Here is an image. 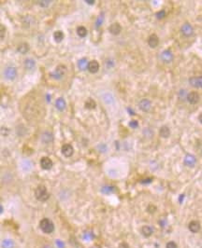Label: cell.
I'll return each mask as SVG.
<instances>
[{
  "label": "cell",
  "instance_id": "6da1fadb",
  "mask_svg": "<svg viewBox=\"0 0 202 248\" xmlns=\"http://www.w3.org/2000/svg\"><path fill=\"white\" fill-rule=\"evenodd\" d=\"M39 228L44 233L50 234L54 231V225L49 218H43L39 222Z\"/></svg>",
  "mask_w": 202,
  "mask_h": 248
},
{
  "label": "cell",
  "instance_id": "7a4b0ae2",
  "mask_svg": "<svg viewBox=\"0 0 202 248\" xmlns=\"http://www.w3.org/2000/svg\"><path fill=\"white\" fill-rule=\"evenodd\" d=\"M35 196H36L37 200H38L39 201H46L49 199V197H50L46 187L42 186V185L38 186L36 189V190H35Z\"/></svg>",
  "mask_w": 202,
  "mask_h": 248
},
{
  "label": "cell",
  "instance_id": "3957f363",
  "mask_svg": "<svg viewBox=\"0 0 202 248\" xmlns=\"http://www.w3.org/2000/svg\"><path fill=\"white\" fill-rule=\"evenodd\" d=\"M65 74H66V66L63 65V64H60L54 69L53 72L51 73V77L53 78H54V79L59 80V79L63 78Z\"/></svg>",
  "mask_w": 202,
  "mask_h": 248
},
{
  "label": "cell",
  "instance_id": "277c9868",
  "mask_svg": "<svg viewBox=\"0 0 202 248\" xmlns=\"http://www.w3.org/2000/svg\"><path fill=\"white\" fill-rule=\"evenodd\" d=\"M4 77L9 80H13L17 77V70L13 66H9L4 71Z\"/></svg>",
  "mask_w": 202,
  "mask_h": 248
},
{
  "label": "cell",
  "instance_id": "5b68a950",
  "mask_svg": "<svg viewBox=\"0 0 202 248\" xmlns=\"http://www.w3.org/2000/svg\"><path fill=\"white\" fill-rule=\"evenodd\" d=\"M53 165V161L50 159V158H48V157H43L42 159L40 160V166L44 170H50V169H52Z\"/></svg>",
  "mask_w": 202,
  "mask_h": 248
},
{
  "label": "cell",
  "instance_id": "8992f818",
  "mask_svg": "<svg viewBox=\"0 0 202 248\" xmlns=\"http://www.w3.org/2000/svg\"><path fill=\"white\" fill-rule=\"evenodd\" d=\"M61 150H62V154L65 156V157H71L72 155H73V153H74V148H73V147L71 146V145H69V144H65V145H64L63 147H62V148H61Z\"/></svg>",
  "mask_w": 202,
  "mask_h": 248
},
{
  "label": "cell",
  "instance_id": "52a82bcc",
  "mask_svg": "<svg viewBox=\"0 0 202 248\" xmlns=\"http://www.w3.org/2000/svg\"><path fill=\"white\" fill-rule=\"evenodd\" d=\"M87 69L89 70V72H91L93 74L97 73L98 70H99V63L96 60H93L91 62L88 63V66H87Z\"/></svg>",
  "mask_w": 202,
  "mask_h": 248
},
{
  "label": "cell",
  "instance_id": "ba28073f",
  "mask_svg": "<svg viewBox=\"0 0 202 248\" xmlns=\"http://www.w3.org/2000/svg\"><path fill=\"white\" fill-rule=\"evenodd\" d=\"M181 31H182V33H183L184 36H190L193 35L194 28H193V26H192L191 25H189V24H184V25L182 26Z\"/></svg>",
  "mask_w": 202,
  "mask_h": 248
},
{
  "label": "cell",
  "instance_id": "9c48e42d",
  "mask_svg": "<svg viewBox=\"0 0 202 248\" xmlns=\"http://www.w3.org/2000/svg\"><path fill=\"white\" fill-rule=\"evenodd\" d=\"M41 141L44 144H50L53 141V135L50 132H45L41 135Z\"/></svg>",
  "mask_w": 202,
  "mask_h": 248
},
{
  "label": "cell",
  "instance_id": "30bf717a",
  "mask_svg": "<svg viewBox=\"0 0 202 248\" xmlns=\"http://www.w3.org/2000/svg\"><path fill=\"white\" fill-rule=\"evenodd\" d=\"M161 59L165 63H170L173 60V54L169 50H166L161 53Z\"/></svg>",
  "mask_w": 202,
  "mask_h": 248
},
{
  "label": "cell",
  "instance_id": "8fae6325",
  "mask_svg": "<svg viewBox=\"0 0 202 248\" xmlns=\"http://www.w3.org/2000/svg\"><path fill=\"white\" fill-rule=\"evenodd\" d=\"M148 44L151 48H155L159 44V38L156 35H151L148 38Z\"/></svg>",
  "mask_w": 202,
  "mask_h": 248
},
{
  "label": "cell",
  "instance_id": "7c38bea8",
  "mask_svg": "<svg viewBox=\"0 0 202 248\" xmlns=\"http://www.w3.org/2000/svg\"><path fill=\"white\" fill-rule=\"evenodd\" d=\"M196 162V157L194 155H191V154H188L185 156L184 158V163L189 166V167H193Z\"/></svg>",
  "mask_w": 202,
  "mask_h": 248
},
{
  "label": "cell",
  "instance_id": "4fadbf2b",
  "mask_svg": "<svg viewBox=\"0 0 202 248\" xmlns=\"http://www.w3.org/2000/svg\"><path fill=\"white\" fill-rule=\"evenodd\" d=\"M139 106L143 112H148L151 109V102L148 99H142L140 102Z\"/></svg>",
  "mask_w": 202,
  "mask_h": 248
},
{
  "label": "cell",
  "instance_id": "5bb4252c",
  "mask_svg": "<svg viewBox=\"0 0 202 248\" xmlns=\"http://www.w3.org/2000/svg\"><path fill=\"white\" fill-rule=\"evenodd\" d=\"M109 32L112 34V35H119L120 33H121V31H122V27H121V25L118 24V22H114V24H112L110 26H109Z\"/></svg>",
  "mask_w": 202,
  "mask_h": 248
},
{
  "label": "cell",
  "instance_id": "9a60e30c",
  "mask_svg": "<svg viewBox=\"0 0 202 248\" xmlns=\"http://www.w3.org/2000/svg\"><path fill=\"white\" fill-rule=\"evenodd\" d=\"M189 83L195 88H201L202 78H201V77H193L189 79Z\"/></svg>",
  "mask_w": 202,
  "mask_h": 248
},
{
  "label": "cell",
  "instance_id": "2e32d148",
  "mask_svg": "<svg viewBox=\"0 0 202 248\" xmlns=\"http://www.w3.org/2000/svg\"><path fill=\"white\" fill-rule=\"evenodd\" d=\"M186 99L188 100V102H189L190 104H196V103L199 101V95H198L197 93L192 92V93H190L187 94Z\"/></svg>",
  "mask_w": 202,
  "mask_h": 248
},
{
  "label": "cell",
  "instance_id": "e0dca14e",
  "mask_svg": "<svg viewBox=\"0 0 202 248\" xmlns=\"http://www.w3.org/2000/svg\"><path fill=\"white\" fill-rule=\"evenodd\" d=\"M188 228H189L190 231H192L193 233H196V232H198L199 230H200V224H199V222L194 220V221H191V222L189 223Z\"/></svg>",
  "mask_w": 202,
  "mask_h": 248
},
{
  "label": "cell",
  "instance_id": "ac0fdd59",
  "mask_svg": "<svg viewBox=\"0 0 202 248\" xmlns=\"http://www.w3.org/2000/svg\"><path fill=\"white\" fill-rule=\"evenodd\" d=\"M24 65L26 67V69H27V70H33L35 68V66H36V62L33 59L28 58V59H26L25 61Z\"/></svg>",
  "mask_w": 202,
  "mask_h": 248
},
{
  "label": "cell",
  "instance_id": "d6986e66",
  "mask_svg": "<svg viewBox=\"0 0 202 248\" xmlns=\"http://www.w3.org/2000/svg\"><path fill=\"white\" fill-rule=\"evenodd\" d=\"M17 51L20 53H22V54H26L29 51V45L27 43H22V44H20L19 46H18Z\"/></svg>",
  "mask_w": 202,
  "mask_h": 248
},
{
  "label": "cell",
  "instance_id": "ffe728a7",
  "mask_svg": "<svg viewBox=\"0 0 202 248\" xmlns=\"http://www.w3.org/2000/svg\"><path fill=\"white\" fill-rule=\"evenodd\" d=\"M65 105H66L65 101L63 98H58V99L55 101V106H56V108H57L58 110H60V111L65 110Z\"/></svg>",
  "mask_w": 202,
  "mask_h": 248
},
{
  "label": "cell",
  "instance_id": "44dd1931",
  "mask_svg": "<svg viewBox=\"0 0 202 248\" xmlns=\"http://www.w3.org/2000/svg\"><path fill=\"white\" fill-rule=\"evenodd\" d=\"M141 233L145 237H150L153 233V229L151 226H143L141 229Z\"/></svg>",
  "mask_w": 202,
  "mask_h": 248
},
{
  "label": "cell",
  "instance_id": "7402d4cb",
  "mask_svg": "<svg viewBox=\"0 0 202 248\" xmlns=\"http://www.w3.org/2000/svg\"><path fill=\"white\" fill-rule=\"evenodd\" d=\"M159 133H160V136L161 137L168 138L169 136V134H170V130H169V128L168 126H163V127H161Z\"/></svg>",
  "mask_w": 202,
  "mask_h": 248
},
{
  "label": "cell",
  "instance_id": "603a6c76",
  "mask_svg": "<svg viewBox=\"0 0 202 248\" xmlns=\"http://www.w3.org/2000/svg\"><path fill=\"white\" fill-rule=\"evenodd\" d=\"M88 66V61L86 58H82L78 62V67L81 70H86Z\"/></svg>",
  "mask_w": 202,
  "mask_h": 248
},
{
  "label": "cell",
  "instance_id": "cb8c5ba5",
  "mask_svg": "<svg viewBox=\"0 0 202 248\" xmlns=\"http://www.w3.org/2000/svg\"><path fill=\"white\" fill-rule=\"evenodd\" d=\"M115 190V188L114 187H112V186H104L102 187L101 189V192L108 195V194H111V193H113Z\"/></svg>",
  "mask_w": 202,
  "mask_h": 248
},
{
  "label": "cell",
  "instance_id": "d4e9b609",
  "mask_svg": "<svg viewBox=\"0 0 202 248\" xmlns=\"http://www.w3.org/2000/svg\"><path fill=\"white\" fill-rule=\"evenodd\" d=\"M84 105H85V107H86L87 109H95L96 106H97V104H96V102H95L93 99L89 98V99L85 102Z\"/></svg>",
  "mask_w": 202,
  "mask_h": 248
},
{
  "label": "cell",
  "instance_id": "484cf974",
  "mask_svg": "<svg viewBox=\"0 0 202 248\" xmlns=\"http://www.w3.org/2000/svg\"><path fill=\"white\" fill-rule=\"evenodd\" d=\"M3 248H14V242L10 239H5L2 242Z\"/></svg>",
  "mask_w": 202,
  "mask_h": 248
},
{
  "label": "cell",
  "instance_id": "4316f807",
  "mask_svg": "<svg viewBox=\"0 0 202 248\" xmlns=\"http://www.w3.org/2000/svg\"><path fill=\"white\" fill-rule=\"evenodd\" d=\"M64 36H64V33L62 31H56V32L53 33V38L57 43L61 42L64 39Z\"/></svg>",
  "mask_w": 202,
  "mask_h": 248
},
{
  "label": "cell",
  "instance_id": "83f0119b",
  "mask_svg": "<svg viewBox=\"0 0 202 248\" xmlns=\"http://www.w3.org/2000/svg\"><path fill=\"white\" fill-rule=\"evenodd\" d=\"M77 34L81 37H84L87 35V29L84 26H79L77 28Z\"/></svg>",
  "mask_w": 202,
  "mask_h": 248
},
{
  "label": "cell",
  "instance_id": "f1b7e54d",
  "mask_svg": "<svg viewBox=\"0 0 202 248\" xmlns=\"http://www.w3.org/2000/svg\"><path fill=\"white\" fill-rule=\"evenodd\" d=\"M103 99L104 101L107 103V104H110L113 102V96H112L110 93H106L104 96H103Z\"/></svg>",
  "mask_w": 202,
  "mask_h": 248
},
{
  "label": "cell",
  "instance_id": "f546056e",
  "mask_svg": "<svg viewBox=\"0 0 202 248\" xmlns=\"http://www.w3.org/2000/svg\"><path fill=\"white\" fill-rule=\"evenodd\" d=\"M6 36V27L3 25H0V39H3Z\"/></svg>",
  "mask_w": 202,
  "mask_h": 248
},
{
  "label": "cell",
  "instance_id": "4dcf8cb0",
  "mask_svg": "<svg viewBox=\"0 0 202 248\" xmlns=\"http://www.w3.org/2000/svg\"><path fill=\"white\" fill-rule=\"evenodd\" d=\"M179 97L181 100H185L186 97H187V93H186V91L185 90H181L179 93Z\"/></svg>",
  "mask_w": 202,
  "mask_h": 248
},
{
  "label": "cell",
  "instance_id": "1f68e13d",
  "mask_svg": "<svg viewBox=\"0 0 202 248\" xmlns=\"http://www.w3.org/2000/svg\"><path fill=\"white\" fill-rule=\"evenodd\" d=\"M94 234L92 232H85L84 235H83V240H86V241H90L94 238Z\"/></svg>",
  "mask_w": 202,
  "mask_h": 248
},
{
  "label": "cell",
  "instance_id": "d6a6232c",
  "mask_svg": "<svg viewBox=\"0 0 202 248\" xmlns=\"http://www.w3.org/2000/svg\"><path fill=\"white\" fill-rule=\"evenodd\" d=\"M51 2H52V1H49V0H43V1H38V5H39L40 7L45 8V7H48V6L51 4Z\"/></svg>",
  "mask_w": 202,
  "mask_h": 248
},
{
  "label": "cell",
  "instance_id": "836d02e7",
  "mask_svg": "<svg viewBox=\"0 0 202 248\" xmlns=\"http://www.w3.org/2000/svg\"><path fill=\"white\" fill-rule=\"evenodd\" d=\"M155 16H156L157 19H163V18L166 17V11L165 10H160V11H158L155 14Z\"/></svg>",
  "mask_w": 202,
  "mask_h": 248
},
{
  "label": "cell",
  "instance_id": "e575fe53",
  "mask_svg": "<svg viewBox=\"0 0 202 248\" xmlns=\"http://www.w3.org/2000/svg\"><path fill=\"white\" fill-rule=\"evenodd\" d=\"M0 132H1V134L4 135V136H7V135L10 133V130L6 127H2L1 130H0Z\"/></svg>",
  "mask_w": 202,
  "mask_h": 248
},
{
  "label": "cell",
  "instance_id": "d590c367",
  "mask_svg": "<svg viewBox=\"0 0 202 248\" xmlns=\"http://www.w3.org/2000/svg\"><path fill=\"white\" fill-rule=\"evenodd\" d=\"M102 22H103V17L102 16H100V17H98V19L97 20V22H96V27L97 28H98L101 25H102Z\"/></svg>",
  "mask_w": 202,
  "mask_h": 248
},
{
  "label": "cell",
  "instance_id": "8d00e7d4",
  "mask_svg": "<svg viewBox=\"0 0 202 248\" xmlns=\"http://www.w3.org/2000/svg\"><path fill=\"white\" fill-rule=\"evenodd\" d=\"M166 247H167V248H177L178 246H177L176 242H168L167 243Z\"/></svg>",
  "mask_w": 202,
  "mask_h": 248
},
{
  "label": "cell",
  "instance_id": "74e56055",
  "mask_svg": "<svg viewBox=\"0 0 202 248\" xmlns=\"http://www.w3.org/2000/svg\"><path fill=\"white\" fill-rule=\"evenodd\" d=\"M129 126H130L131 128H133V129H136V128L139 126V123H138V121H136V120H132V121L129 123Z\"/></svg>",
  "mask_w": 202,
  "mask_h": 248
},
{
  "label": "cell",
  "instance_id": "f35d334b",
  "mask_svg": "<svg viewBox=\"0 0 202 248\" xmlns=\"http://www.w3.org/2000/svg\"><path fill=\"white\" fill-rule=\"evenodd\" d=\"M119 248H129V245H128L126 242H122V243L119 245Z\"/></svg>",
  "mask_w": 202,
  "mask_h": 248
},
{
  "label": "cell",
  "instance_id": "ab89813d",
  "mask_svg": "<svg viewBox=\"0 0 202 248\" xmlns=\"http://www.w3.org/2000/svg\"><path fill=\"white\" fill-rule=\"evenodd\" d=\"M56 244L59 246V248H64V243L61 242V241H59V240H57L56 241Z\"/></svg>",
  "mask_w": 202,
  "mask_h": 248
},
{
  "label": "cell",
  "instance_id": "60d3db41",
  "mask_svg": "<svg viewBox=\"0 0 202 248\" xmlns=\"http://www.w3.org/2000/svg\"><path fill=\"white\" fill-rule=\"evenodd\" d=\"M87 4H90V5H93V4H95V0H86L85 1Z\"/></svg>",
  "mask_w": 202,
  "mask_h": 248
},
{
  "label": "cell",
  "instance_id": "b9f144b4",
  "mask_svg": "<svg viewBox=\"0 0 202 248\" xmlns=\"http://www.w3.org/2000/svg\"><path fill=\"white\" fill-rule=\"evenodd\" d=\"M3 213V206L0 204V215H1Z\"/></svg>",
  "mask_w": 202,
  "mask_h": 248
},
{
  "label": "cell",
  "instance_id": "7bdbcfd3",
  "mask_svg": "<svg viewBox=\"0 0 202 248\" xmlns=\"http://www.w3.org/2000/svg\"><path fill=\"white\" fill-rule=\"evenodd\" d=\"M183 199H184V195H181V197H180V202H182Z\"/></svg>",
  "mask_w": 202,
  "mask_h": 248
},
{
  "label": "cell",
  "instance_id": "ee69618b",
  "mask_svg": "<svg viewBox=\"0 0 202 248\" xmlns=\"http://www.w3.org/2000/svg\"><path fill=\"white\" fill-rule=\"evenodd\" d=\"M43 248H52V247H51L50 245H45V246H44Z\"/></svg>",
  "mask_w": 202,
  "mask_h": 248
}]
</instances>
